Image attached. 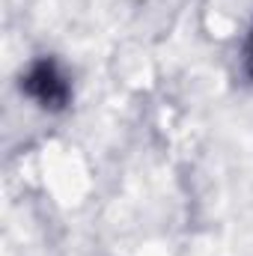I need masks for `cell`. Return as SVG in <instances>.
Returning <instances> with one entry per match:
<instances>
[{
  "instance_id": "cell-1",
  "label": "cell",
  "mask_w": 253,
  "mask_h": 256,
  "mask_svg": "<svg viewBox=\"0 0 253 256\" xmlns=\"http://www.w3.org/2000/svg\"><path fill=\"white\" fill-rule=\"evenodd\" d=\"M21 92L42 110H66L72 102V80L54 57H39L21 74Z\"/></svg>"
},
{
  "instance_id": "cell-2",
  "label": "cell",
  "mask_w": 253,
  "mask_h": 256,
  "mask_svg": "<svg viewBox=\"0 0 253 256\" xmlns=\"http://www.w3.org/2000/svg\"><path fill=\"white\" fill-rule=\"evenodd\" d=\"M244 68L253 78V33H250V42H248V51H244Z\"/></svg>"
}]
</instances>
